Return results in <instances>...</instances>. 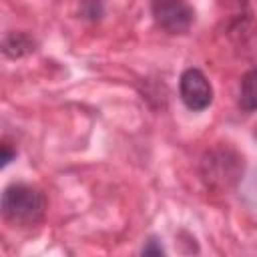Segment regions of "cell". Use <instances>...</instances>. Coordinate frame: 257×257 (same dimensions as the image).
I'll return each mask as SVG.
<instances>
[{
	"label": "cell",
	"instance_id": "cell-5",
	"mask_svg": "<svg viewBox=\"0 0 257 257\" xmlns=\"http://www.w3.org/2000/svg\"><path fill=\"white\" fill-rule=\"evenodd\" d=\"M32 46H34V42L26 34H10L4 40V52L8 56H22V54L30 52Z\"/></svg>",
	"mask_w": 257,
	"mask_h": 257
},
{
	"label": "cell",
	"instance_id": "cell-1",
	"mask_svg": "<svg viewBox=\"0 0 257 257\" xmlns=\"http://www.w3.org/2000/svg\"><path fill=\"white\" fill-rule=\"evenodd\" d=\"M44 195L24 183H12L2 193V213L14 225H32L44 213Z\"/></svg>",
	"mask_w": 257,
	"mask_h": 257
},
{
	"label": "cell",
	"instance_id": "cell-4",
	"mask_svg": "<svg viewBox=\"0 0 257 257\" xmlns=\"http://www.w3.org/2000/svg\"><path fill=\"white\" fill-rule=\"evenodd\" d=\"M239 106L243 110H255L257 108V68L245 72L241 78Z\"/></svg>",
	"mask_w": 257,
	"mask_h": 257
},
{
	"label": "cell",
	"instance_id": "cell-3",
	"mask_svg": "<svg viewBox=\"0 0 257 257\" xmlns=\"http://www.w3.org/2000/svg\"><path fill=\"white\" fill-rule=\"evenodd\" d=\"M179 90H181V98L187 104V108L191 110H203L211 104L213 100V88L211 82L207 80V76L199 70V68H187L181 74V82H179Z\"/></svg>",
	"mask_w": 257,
	"mask_h": 257
},
{
	"label": "cell",
	"instance_id": "cell-6",
	"mask_svg": "<svg viewBox=\"0 0 257 257\" xmlns=\"http://www.w3.org/2000/svg\"><path fill=\"white\" fill-rule=\"evenodd\" d=\"M12 155H14V153H12V151H10V147L4 143V145H2V167H6V165L10 163Z\"/></svg>",
	"mask_w": 257,
	"mask_h": 257
},
{
	"label": "cell",
	"instance_id": "cell-2",
	"mask_svg": "<svg viewBox=\"0 0 257 257\" xmlns=\"http://www.w3.org/2000/svg\"><path fill=\"white\" fill-rule=\"evenodd\" d=\"M151 10L155 22L171 34L187 32L195 20V10L187 0H153Z\"/></svg>",
	"mask_w": 257,
	"mask_h": 257
}]
</instances>
